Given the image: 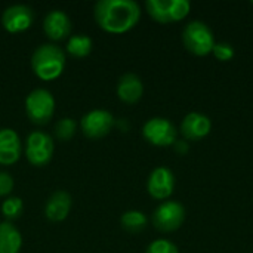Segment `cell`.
I'll return each mask as SVG.
<instances>
[{
  "label": "cell",
  "instance_id": "ba28073f",
  "mask_svg": "<svg viewBox=\"0 0 253 253\" xmlns=\"http://www.w3.org/2000/svg\"><path fill=\"white\" fill-rule=\"evenodd\" d=\"M142 136L151 145L170 147L176 142L178 130L170 120L165 117H153L148 122H145L142 127Z\"/></svg>",
  "mask_w": 253,
  "mask_h": 253
},
{
  "label": "cell",
  "instance_id": "e0dca14e",
  "mask_svg": "<svg viewBox=\"0 0 253 253\" xmlns=\"http://www.w3.org/2000/svg\"><path fill=\"white\" fill-rule=\"evenodd\" d=\"M22 246L21 233L12 222H0V253H19Z\"/></svg>",
  "mask_w": 253,
  "mask_h": 253
},
{
  "label": "cell",
  "instance_id": "8fae6325",
  "mask_svg": "<svg viewBox=\"0 0 253 253\" xmlns=\"http://www.w3.org/2000/svg\"><path fill=\"white\" fill-rule=\"evenodd\" d=\"M34 21V12L27 4H12L4 9L1 15V24L9 33H21L31 27Z\"/></svg>",
  "mask_w": 253,
  "mask_h": 253
},
{
  "label": "cell",
  "instance_id": "ac0fdd59",
  "mask_svg": "<svg viewBox=\"0 0 253 253\" xmlns=\"http://www.w3.org/2000/svg\"><path fill=\"white\" fill-rule=\"evenodd\" d=\"M93 42L86 34H76L71 36L67 42V52L74 58H84L92 52Z\"/></svg>",
  "mask_w": 253,
  "mask_h": 253
},
{
  "label": "cell",
  "instance_id": "277c9868",
  "mask_svg": "<svg viewBox=\"0 0 253 253\" xmlns=\"http://www.w3.org/2000/svg\"><path fill=\"white\" fill-rule=\"evenodd\" d=\"M55 111V99L47 89H33L25 98V113L31 123L46 125Z\"/></svg>",
  "mask_w": 253,
  "mask_h": 253
},
{
  "label": "cell",
  "instance_id": "5b68a950",
  "mask_svg": "<svg viewBox=\"0 0 253 253\" xmlns=\"http://www.w3.org/2000/svg\"><path fill=\"white\" fill-rule=\"evenodd\" d=\"M145 7L154 21L170 24L182 21L190 13L191 4L187 0H147Z\"/></svg>",
  "mask_w": 253,
  "mask_h": 253
},
{
  "label": "cell",
  "instance_id": "9c48e42d",
  "mask_svg": "<svg viewBox=\"0 0 253 253\" xmlns=\"http://www.w3.org/2000/svg\"><path fill=\"white\" fill-rule=\"evenodd\" d=\"M113 126H114V117L107 110H92L86 113L80 120L82 132L92 139H98L108 135Z\"/></svg>",
  "mask_w": 253,
  "mask_h": 253
},
{
  "label": "cell",
  "instance_id": "9a60e30c",
  "mask_svg": "<svg viewBox=\"0 0 253 253\" xmlns=\"http://www.w3.org/2000/svg\"><path fill=\"white\" fill-rule=\"evenodd\" d=\"M73 199L67 191H55L44 205V216L52 222L64 221L71 209Z\"/></svg>",
  "mask_w": 253,
  "mask_h": 253
},
{
  "label": "cell",
  "instance_id": "4fadbf2b",
  "mask_svg": "<svg viewBox=\"0 0 253 253\" xmlns=\"http://www.w3.org/2000/svg\"><path fill=\"white\" fill-rule=\"evenodd\" d=\"M22 153L21 138L13 129L1 127L0 129V165L10 166L16 163Z\"/></svg>",
  "mask_w": 253,
  "mask_h": 253
},
{
  "label": "cell",
  "instance_id": "cb8c5ba5",
  "mask_svg": "<svg viewBox=\"0 0 253 253\" xmlns=\"http://www.w3.org/2000/svg\"><path fill=\"white\" fill-rule=\"evenodd\" d=\"M12 190H13V178L7 172L0 170V197L9 196Z\"/></svg>",
  "mask_w": 253,
  "mask_h": 253
},
{
  "label": "cell",
  "instance_id": "d4e9b609",
  "mask_svg": "<svg viewBox=\"0 0 253 253\" xmlns=\"http://www.w3.org/2000/svg\"><path fill=\"white\" fill-rule=\"evenodd\" d=\"M175 145H176V150H178L179 154H185L188 151V144L184 142V141H176Z\"/></svg>",
  "mask_w": 253,
  "mask_h": 253
},
{
  "label": "cell",
  "instance_id": "7402d4cb",
  "mask_svg": "<svg viewBox=\"0 0 253 253\" xmlns=\"http://www.w3.org/2000/svg\"><path fill=\"white\" fill-rule=\"evenodd\" d=\"M212 53L218 61L227 62L234 58V47H233V44H230L227 42H219V43H215Z\"/></svg>",
  "mask_w": 253,
  "mask_h": 253
},
{
  "label": "cell",
  "instance_id": "6da1fadb",
  "mask_svg": "<svg viewBox=\"0 0 253 253\" xmlns=\"http://www.w3.org/2000/svg\"><path fill=\"white\" fill-rule=\"evenodd\" d=\"M98 25L111 34L133 28L141 18V7L133 0H99L93 7Z\"/></svg>",
  "mask_w": 253,
  "mask_h": 253
},
{
  "label": "cell",
  "instance_id": "484cf974",
  "mask_svg": "<svg viewBox=\"0 0 253 253\" xmlns=\"http://www.w3.org/2000/svg\"><path fill=\"white\" fill-rule=\"evenodd\" d=\"M251 3H252V6H253V0H252V1H251Z\"/></svg>",
  "mask_w": 253,
  "mask_h": 253
},
{
  "label": "cell",
  "instance_id": "603a6c76",
  "mask_svg": "<svg viewBox=\"0 0 253 253\" xmlns=\"http://www.w3.org/2000/svg\"><path fill=\"white\" fill-rule=\"evenodd\" d=\"M145 253H179V251L176 245H173L172 242L166 239H159L148 245Z\"/></svg>",
  "mask_w": 253,
  "mask_h": 253
},
{
  "label": "cell",
  "instance_id": "d6986e66",
  "mask_svg": "<svg viewBox=\"0 0 253 253\" xmlns=\"http://www.w3.org/2000/svg\"><path fill=\"white\" fill-rule=\"evenodd\" d=\"M120 224H122L123 230H126L129 233H141L142 230H145L148 219H147L145 213L141 211H127L122 215Z\"/></svg>",
  "mask_w": 253,
  "mask_h": 253
},
{
  "label": "cell",
  "instance_id": "ffe728a7",
  "mask_svg": "<svg viewBox=\"0 0 253 253\" xmlns=\"http://www.w3.org/2000/svg\"><path fill=\"white\" fill-rule=\"evenodd\" d=\"M24 211V203L19 197H7L3 203H1V213L4 215L6 219L9 221H15L22 215Z\"/></svg>",
  "mask_w": 253,
  "mask_h": 253
},
{
  "label": "cell",
  "instance_id": "30bf717a",
  "mask_svg": "<svg viewBox=\"0 0 253 253\" xmlns=\"http://www.w3.org/2000/svg\"><path fill=\"white\" fill-rule=\"evenodd\" d=\"M175 188V176L169 168H156L147 181V191L156 200H168Z\"/></svg>",
  "mask_w": 253,
  "mask_h": 253
},
{
  "label": "cell",
  "instance_id": "7a4b0ae2",
  "mask_svg": "<svg viewBox=\"0 0 253 253\" xmlns=\"http://www.w3.org/2000/svg\"><path fill=\"white\" fill-rule=\"evenodd\" d=\"M65 67L64 50L52 43L40 44L31 56V68L42 80H55Z\"/></svg>",
  "mask_w": 253,
  "mask_h": 253
},
{
  "label": "cell",
  "instance_id": "2e32d148",
  "mask_svg": "<svg viewBox=\"0 0 253 253\" xmlns=\"http://www.w3.org/2000/svg\"><path fill=\"white\" fill-rule=\"evenodd\" d=\"M144 95V83L139 76L133 73H126L119 79L117 83V96L126 104L138 102Z\"/></svg>",
  "mask_w": 253,
  "mask_h": 253
},
{
  "label": "cell",
  "instance_id": "44dd1931",
  "mask_svg": "<svg viewBox=\"0 0 253 253\" xmlns=\"http://www.w3.org/2000/svg\"><path fill=\"white\" fill-rule=\"evenodd\" d=\"M76 130H77V123L70 117H64V119L58 120L55 125V136L59 141L71 139L74 136Z\"/></svg>",
  "mask_w": 253,
  "mask_h": 253
},
{
  "label": "cell",
  "instance_id": "7c38bea8",
  "mask_svg": "<svg viewBox=\"0 0 253 253\" xmlns=\"http://www.w3.org/2000/svg\"><path fill=\"white\" fill-rule=\"evenodd\" d=\"M179 130L187 141H202L211 133L212 122L206 114L188 113L181 122Z\"/></svg>",
  "mask_w": 253,
  "mask_h": 253
},
{
  "label": "cell",
  "instance_id": "5bb4252c",
  "mask_svg": "<svg viewBox=\"0 0 253 253\" xmlns=\"http://www.w3.org/2000/svg\"><path fill=\"white\" fill-rule=\"evenodd\" d=\"M73 28L70 16L61 10V9H53L50 10L44 19H43V30L46 36L52 40H62L67 36H70Z\"/></svg>",
  "mask_w": 253,
  "mask_h": 253
},
{
  "label": "cell",
  "instance_id": "3957f363",
  "mask_svg": "<svg viewBox=\"0 0 253 253\" xmlns=\"http://www.w3.org/2000/svg\"><path fill=\"white\" fill-rule=\"evenodd\" d=\"M182 43L190 53L196 56H206L212 53L216 42L208 24L203 21H191L182 31Z\"/></svg>",
  "mask_w": 253,
  "mask_h": 253
},
{
  "label": "cell",
  "instance_id": "8992f818",
  "mask_svg": "<svg viewBox=\"0 0 253 253\" xmlns=\"http://www.w3.org/2000/svg\"><path fill=\"white\" fill-rule=\"evenodd\" d=\"M153 225L162 233H173L179 230L185 221V208L175 200H166L160 203L151 216Z\"/></svg>",
  "mask_w": 253,
  "mask_h": 253
},
{
  "label": "cell",
  "instance_id": "52a82bcc",
  "mask_svg": "<svg viewBox=\"0 0 253 253\" xmlns=\"http://www.w3.org/2000/svg\"><path fill=\"white\" fill-rule=\"evenodd\" d=\"M53 156V139L50 135L42 130H34L25 141V157L37 168L46 166Z\"/></svg>",
  "mask_w": 253,
  "mask_h": 253
}]
</instances>
